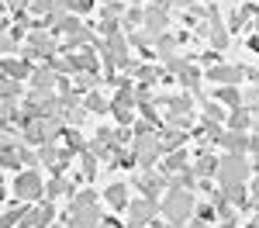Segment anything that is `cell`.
Masks as SVG:
<instances>
[{
  "label": "cell",
  "mask_w": 259,
  "mask_h": 228,
  "mask_svg": "<svg viewBox=\"0 0 259 228\" xmlns=\"http://www.w3.org/2000/svg\"><path fill=\"white\" fill-rule=\"evenodd\" d=\"M69 228H100V207H80V211H73L69 214Z\"/></svg>",
  "instance_id": "ba28073f"
},
{
  "label": "cell",
  "mask_w": 259,
  "mask_h": 228,
  "mask_svg": "<svg viewBox=\"0 0 259 228\" xmlns=\"http://www.w3.org/2000/svg\"><path fill=\"white\" fill-rule=\"evenodd\" d=\"M100 31H104V38H111V35H118V14H111V11H104V14H100Z\"/></svg>",
  "instance_id": "f546056e"
},
{
  "label": "cell",
  "mask_w": 259,
  "mask_h": 228,
  "mask_svg": "<svg viewBox=\"0 0 259 228\" xmlns=\"http://www.w3.org/2000/svg\"><path fill=\"white\" fill-rule=\"evenodd\" d=\"M94 204H97V194H94V190H76V194H69V211L94 207Z\"/></svg>",
  "instance_id": "d6986e66"
},
{
  "label": "cell",
  "mask_w": 259,
  "mask_h": 228,
  "mask_svg": "<svg viewBox=\"0 0 259 228\" xmlns=\"http://www.w3.org/2000/svg\"><path fill=\"white\" fill-rule=\"evenodd\" d=\"M221 145H225L228 152H235V156H245V152H249V145H252V139H249L245 131H232V128H228V131H225V139H221Z\"/></svg>",
  "instance_id": "30bf717a"
},
{
  "label": "cell",
  "mask_w": 259,
  "mask_h": 228,
  "mask_svg": "<svg viewBox=\"0 0 259 228\" xmlns=\"http://www.w3.org/2000/svg\"><path fill=\"white\" fill-rule=\"evenodd\" d=\"M28 45H35V49L41 52V59H45V62L56 56V38H52V31H45L41 24H38V28H31V35H28Z\"/></svg>",
  "instance_id": "52a82bcc"
},
{
  "label": "cell",
  "mask_w": 259,
  "mask_h": 228,
  "mask_svg": "<svg viewBox=\"0 0 259 228\" xmlns=\"http://www.w3.org/2000/svg\"><path fill=\"white\" fill-rule=\"evenodd\" d=\"M45 194H49V201H52V197H59V194H76V187L66 184L62 176H52V180L45 184Z\"/></svg>",
  "instance_id": "7402d4cb"
},
{
  "label": "cell",
  "mask_w": 259,
  "mask_h": 228,
  "mask_svg": "<svg viewBox=\"0 0 259 228\" xmlns=\"http://www.w3.org/2000/svg\"><path fill=\"white\" fill-rule=\"evenodd\" d=\"M218 156H211V152H200L197 156V163H194V173H197V176H204V180H207V176H218Z\"/></svg>",
  "instance_id": "9a60e30c"
},
{
  "label": "cell",
  "mask_w": 259,
  "mask_h": 228,
  "mask_svg": "<svg viewBox=\"0 0 259 228\" xmlns=\"http://www.w3.org/2000/svg\"><path fill=\"white\" fill-rule=\"evenodd\" d=\"M104 201H107V207H114V211H128V187L124 184H111L107 190H104Z\"/></svg>",
  "instance_id": "8fae6325"
},
{
  "label": "cell",
  "mask_w": 259,
  "mask_h": 228,
  "mask_svg": "<svg viewBox=\"0 0 259 228\" xmlns=\"http://www.w3.org/2000/svg\"><path fill=\"white\" fill-rule=\"evenodd\" d=\"M214 101L225 104V107H242V90L239 86H218L214 90Z\"/></svg>",
  "instance_id": "2e32d148"
},
{
  "label": "cell",
  "mask_w": 259,
  "mask_h": 228,
  "mask_svg": "<svg viewBox=\"0 0 259 228\" xmlns=\"http://www.w3.org/2000/svg\"><path fill=\"white\" fill-rule=\"evenodd\" d=\"M249 169H252V163H249L245 156H235V152L221 156V163H218V184H221V190H225V187L245 184V180H249Z\"/></svg>",
  "instance_id": "7a4b0ae2"
},
{
  "label": "cell",
  "mask_w": 259,
  "mask_h": 228,
  "mask_svg": "<svg viewBox=\"0 0 259 228\" xmlns=\"http://www.w3.org/2000/svg\"><path fill=\"white\" fill-rule=\"evenodd\" d=\"M18 97H21V80L4 76V101H18Z\"/></svg>",
  "instance_id": "e575fe53"
},
{
  "label": "cell",
  "mask_w": 259,
  "mask_h": 228,
  "mask_svg": "<svg viewBox=\"0 0 259 228\" xmlns=\"http://www.w3.org/2000/svg\"><path fill=\"white\" fill-rule=\"evenodd\" d=\"M97 86V73H76V90H90Z\"/></svg>",
  "instance_id": "8d00e7d4"
},
{
  "label": "cell",
  "mask_w": 259,
  "mask_h": 228,
  "mask_svg": "<svg viewBox=\"0 0 259 228\" xmlns=\"http://www.w3.org/2000/svg\"><path fill=\"white\" fill-rule=\"evenodd\" d=\"M31 62L28 59H14V56H4V76L11 80H31Z\"/></svg>",
  "instance_id": "9c48e42d"
},
{
  "label": "cell",
  "mask_w": 259,
  "mask_h": 228,
  "mask_svg": "<svg viewBox=\"0 0 259 228\" xmlns=\"http://www.w3.org/2000/svg\"><path fill=\"white\" fill-rule=\"evenodd\" d=\"M256 135H259V121H256Z\"/></svg>",
  "instance_id": "7bdbcfd3"
},
{
  "label": "cell",
  "mask_w": 259,
  "mask_h": 228,
  "mask_svg": "<svg viewBox=\"0 0 259 228\" xmlns=\"http://www.w3.org/2000/svg\"><path fill=\"white\" fill-rule=\"evenodd\" d=\"M149 7H156V11H169L173 0H149Z\"/></svg>",
  "instance_id": "74e56055"
},
{
  "label": "cell",
  "mask_w": 259,
  "mask_h": 228,
  "mask_svg": "<svg viewBox=\"0 0 259 228\" xmlns=\"http://www.w3.org/2000/svg\"><path fill=\"white\" fill-rule=\"evenodd\" d=\"M221 118H225V104H218V101L204 104V121L207 124H221Z\"/></svg>",
  "instance_id": "d4e9b609"
},
{
  "label": "cell",
  "mask_w": 259,
  "mask_h": 228,
  "mask_svg": "<svg viewBox=\"0 0 259 228\" xmlns=\"http://www.w3.org/2000/svg\"><path fill=\"white\" fill-rule=\"evenodd\" d=\"M183 166H187V152L177 149V152H169V156H166V163H162L159 169H162V173H180Z\"/></svg>",
  "instance_id": "603a6c76"
},
{
  "label": "cell",
  "mask_w": 259,
  "mask_h": 228,
  "mask_svg": "<svg viewBox=\"0 0 259 228\" xmlns=\"http://www.w3.org/2000/svg\"><path fill=\"white\" fill-rule=\"evenodd\" d=\"M111 111H114V118H118L121 128H128V124L135 121V107H124V104H111Z\"/></svg>",
  "instance_id": "f1b7e54d"
},
{
  "label": "cell",
  "mask_w": 259,
  "mask_h": 228,
  "mask_svg": "<svg viewBox=\"0 0 259 228\" xmlns=\"http://www.w3.org/2000/svg\"><path fill=\"white\" fill-rule=\"evenodd\" d=\"M249 121H252V118H249V107H232V118H228V128H232V131H245Z\"/></svg>",
  "instance_id": "44dd1931"
},
{
  "label": "cell",
  "mask_w": 259,
  "mask_h": 228,
  "mask_svg": "<svg viewBox=\"0 0 259 228\" xmlns=\"http://www.w3.org/2000/svg\"><path fill=\"white\" fill-rule=\"evenodd\" d=\"M121 24H124L128 31H132L135 24H145V11H142V7H132V11H128V14L121 18Z\"/></svg>",
  "instance_id": "d6a6232c"
},
{
  "label": "cell",
  "mask_w": 259,
  "mask_h": 228,
  "mask_svg": "<svg viewBox=\"0 0 259 228\" xmlns=\"http://www.w3.org/2000/svg\"><path fill=\"white\" fill-rule=\"evenodd\" d=\"M249 45H252V49H256V52H259V35H256V38H252V41H249Z\"/></svg>",
  "instance_id": "ab89813d"
},
{
  "label": "cell",
  "mask_w": 259,
  "mask_h": 228,
  "mask_svg": "<svg viewBox=\"0 0 259 228\" xmlns=\"http://www.w3.org/2000/svg\"><path fill=\"white\" fill-rule=\"evenodd\" d=\"M135 76H139L142 83H149V86H152V83L159 80V69H156V66H135Z\"/></svg>",
  "instance_id": "836d02e7"
},
{
  "label": "cell",
  "mask_w": 259,
  "mask_h": 228,
  "mask_svg": "<svg viewBox=\"0 0 259 228\" xmlns=\"http://www.w3.org/2000/svg\"><path fill=\"white\" fill-rule=\"evenodd\" d=\"M83 107H87V111H111V101H107V97H104V94H97V90H94V94H87V101H83Z\"/></svg>",
  "instance_id": "484cf974"
},
{
  "label": "cell",
  "mask_w": 259,
  "mask_h": 228,
  "mask_svg": "<svg viewBox=\"0 0 259 228\" xmlns=\"http://www.w3.org/2000/svg\"><path fill=\"white\" fill-rule=\"evenodd\" d=\"M159 214H162V204L156 201V197H139V201L128 204V225H132V228L152 225Z\"/></svg>",
  "instance_id": "3957f363"
},
{
  "label": "cell",
  "mask_w": 259,
  "mask_h": 228,
  "mask_svg": "<svg viewBox=\"0 0 259 228\" xmlns=\"http://www.w3.org/2000/svg\"><path fill=\"white\" fill-rule=\"evenodd\" d=\"M159 142H162V152H177L180 145L187 142V131H183V128H169V124H166V128H159Z\"/></svg>",
  "instance_id": "4fadbf2b"
},
{
  "label": "cell",
  "mask_w": 259,
  "mask_h": 228,
  "mask_svg": "<svg viewBox=\"0 0 259 228\" xmlns=\"http://www.w3.org/2000/svg\"><path fill=\"white\" fill-rule=\"evenodd\" d=\"M52 228H62V225H52ZM66 228H69V225H66Z\"/></svg>",
  "instance_id": "b9f144b4"
},
{
  "label": "cell",
  "mask_w": 259,
  "mask_h": 228,
  "mask_svg": "<svg viewBox=\"0 0 259 228\" xmlns=\"http://www.w3.org/2000/svg\"><path fill=\"white\" fill-rule=\"evenodd\" d=\"M135 187H139L145 197H159V190H166L169 180H166V173H162V169H145L142 176H135Z\"/></svg>",
  "instance_id": "8992f818"
},
{
  "label": "cell",
  "mask_w": 259,
  "mask_h": 228,
  "mask_svg": "<svg viewBox=\"0 0 259 228\" xmlns=\"http://www.w3.org/2000/svg\"><path fill=\"white\" fill-rule=\"evenodd\" d=\"M180 228H183V225H180Z\"/></svg>",
  "instance_id": "ee69618b"
},
{
  "label": "cell",
  "mask_w": 259,
  "mask_h": 228,
  "mask_svg": "<svg viewBox=\"0 0 259 228\" xmlns=\"http://www.w3.org/2000/svg\"><path fill=\"white\" fill-rule=\"evenodd\" d=\"M190 66H194V56H173V59H166V69H169V73H187V69H190Z\"/></svg>",
  "instance_id": "83f0119b"
},
{
  "label": "cell",
  "mask_w": 259,
  "mask_h": 228,
  "mask_svg": "<svg viewBox=\"0 0 259 228\" xmlns=\"http://www.w3.org/2000/svg\"><path fill=\"white\" fill-rule=\"evenodd\" d=\"M197 187V173L194 169H180L177 176H169V190H194Z\"/></svg>",
  "instance_id": "e0dca14e"
},
{
  "label": "cell",
  "mask_w": 259,
  "mask_h": 228,
  "mask_svg": "<svg viewBox=\"0 0 259 228\" xmlns=\"http://www.w3.org/2000/svg\"><path fill=\"white\" fill-rule=\"evenodd\" d=\"M249 76L242 66H225V62H214L211 69H207V80L218 83V86H235V83H242Z\"/></svg>",
  "instance_id": "5b68a950"
},
{
  "label": "cell",
  "mask_w": 259,
  "mask_h": 228,
  "mask_svg": "<svg viewBox=\"0 0 259 228\" xmlns=\"http://www.w3.org/2000/svg\"><path fill=\"white\" fill-rule=\"evenodd\" d=\"M207 41H211V49H214V52H221V49L228 45V24H221V18H211Z\"/></svg>",
  "instance_id": "5bb4252c"
},
{
  "label": "cell",
  "mask_w": 259,
  "mask_h": 228,
  "mask_svg": "<svg viewBox=\"0 0 259 228\" xmlns=\"http://www.w3.org/2000/svg\"><path fill=\"white\" fill-rule=\"evenodd\" d=\"M142 28H149V31H156V35H166V31H169V11H156V7H149Z\"/></svg>",
  "instance_id": "7c38bea8"
},
{
  "label": "cell",
  "mask_w": 259,
  "mask_h": 228,
  "mask_svg": "<svg viewBox=\"0 0 259 228\" xmlns=\"http://www.w3.org/2000/svg\"><path fill=\"white\" fill-rule=\"evenodd\" d=\"M180 83H183V86H190V90H197V83H200V73H197V66H190L187 73H180Z\"/></svg>",
  "instance_id": "d590c367"
},
{
  "label": "cell",
  "mask_w": 259,
  "mask_h": 228,
  "mask_svg": "<svg viewBox=\"0 0 259 228\" xmlns=\"http://www.w3.org/2000/svg\"><path fill=\"white\" fill-rule=\"evenodd\" d=\"M194 214H197L194 190H169V194H166V201H162V218H169L173 225H187Z\"/></svg>",
  "instance_id": "6da1fadb"
},
{
  "label": "cell",
  "mask_w": 259,
  "mask_h": 228,
  "mask_svg": "<svg viewBox=\"0 0 259 228\" xmlns=\"http://www.w3.org/2000/svg\"><path fill=\"white\" fill-rule=\"evenodd\" d=\"M249 14H252V4H245V7H235V11H232V21H228V31H239L242 24L249 21Z\"/></svg>",
  "instance_id": "4316f807"
},
{
  "label": "cell",
  "mask_w": 259,
  "mask_h": 228,
  "mask_svg": "<svg viewBox=\"0 0 259 228\" xmlns=\"http://www.w3.org/2000/svg\"><path fill=\"white\" fill-rule=\"evenodd\" d=\"M156 49H159V59H173V56H177V38L166 31V35H159Z\"/></svg>",
  "instance_id": "cb8c5ba5"
},
{
  "label": "cell",
  "mask_w": 259,
  "mask_h": 228,
  "mask_svg": "<svg viewBox=\"0 0 259 228\" xmlns=\"http://www.w3.org/2000/svg\"><path fill=\"white\" fill-rule=\"evenodd\" d=\"M225 197L232 201L235 207H245L249 201H245V184H239V187H225Z\"/></svg>",
  "instance_id": "1f68e13d"
},
{
  "label": "cell",
  "mask_w": 259,
  "mask_h": 228,
  "mask_svg": "<svg viewBox=\"0 0 259 228\" xmlns=\"http://www.w3.org/2000/svg\"><path fill=\"white\" fill-rule=\"evenodd\" d=\"M56 7H59V0H31V14L35 18H49Z\"/></svg>",
  "instance_id": "4dcf8cb0"
},
{
  "label": "cell",
  "mask_w": 259,
  "mask_h": 228,
  "mask_svg": "<svg viewBox=\"0 0 259 228\" xmlns=\"http://www.w3.org/2000/svg\"><path fill=\"white\" fill-rule=\"evenodd\" d=\"M62 139H66V149H69V152H73V156H76V152H87V149H90V145L83 142V135L80 131H76V128H62Z\"/></svg>",
  "instance_id": "ac0fdd59"
},
{
  "label": "cell",
  "mask_w": 259,
  "mask_h": 228,
  "mask_svg": "<svg viewBox=\"0 0 259 228\" xmlns=\"http://www.w3.org/2000/svg\"><path fill=\"white\" fill-rule=\"evenodd\" d=\"M162 107H169V111H177V114H190V111H194V101H190L187 94H180V97H162Z\"/></svg>",
  "instance_id": "ffe728a7"
},
{
  "label": "cell",
  "mask_w": 259,
  "mask_h": 228,
  "mask_svg": "<svg viewBox=\"0 0 259 228\" xmlns=\"http://www.w3.org/2000/svg\"><path fill=\"white\" fill-rule=\"evenodd\" d=\"M14 194L21 201H41L45 197V180H41L38 169H21L18 180H14Z\"/></svg>",
  "instance_id": "277c9868"
},
{
  "label": "cell",
  "mask_w": 259,
  "mask_h": 228,
  "mask_svg": "<svg viewBox=\"0 0 259 228\" xmlns=\"http://www.w3.org/2000/svg\"><path fill=\"white\" fill-rule=\"evenodd\" d=\"M218 228H235V218H228V221H221Z\"/></svg>",
  "instance_id": "f35d334b"
},
{
  "label": "cell",
  "mask_w": 259,
  "mask_h": 228,
  "mask_svg": "<svg viewBox=\"0 0 259 228\" xmlns=\"http://www.w3.org/2000/svg\"><path fill=\"white\" fill-rule=\"evenodd\" d=\"M252 190H256V197H259V176H256V187H252Z\"/></svg>",
  "instance_id": "60d3db41"
}]
</instances>
